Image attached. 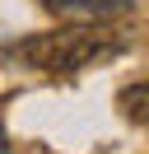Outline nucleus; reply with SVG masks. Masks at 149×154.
I'll list each match as a JSON object with an SVG mask.
<instances>
[{"label": "nucleus", "mask_w": 149, "mask_h": 154, "mask_svg": "<svg viewBox=\"0 0 149 154\" xmlns=\"http://www.w3.org/2000/svg\"><path fill=\"white\" fill-rule=\"evenodd\" d=\"M121 47H126V33H117L112 23H61L56 33H37V38L9 47V56H19L33 70H47V75H79L98 61L121 56Z\"/></svg>", "instance_id": "nucleus-1"}, {"label": "nucleus", "mask_w": 149, "mask_h": 154, "mask_svg": "<svg viewBox=\"0 0 149 154\" xmlns=\"http://www.w3.org/2000/svg\"><path fill=\"white\" fill-rule=\"evenodd\" d=\"M42 5L61 23H112L135 10V0H42Z\"/></svg>", "instance_id": "nucleus-2"}, {"label": "nucleus", "mask_w": 149, "mask_h": 154, "mask_svg": "<svg viewBox=\"0 0 149 154\" xmlns=\"http://www.w3.org/2000/svg\"><path fill=\"white\" fill-rule=\"evenodd\" d=\"M117 107L130 126H149V79H135L117 94Z\"/></svg>", "instance_id": "nucleus-3"}]
</instances>
